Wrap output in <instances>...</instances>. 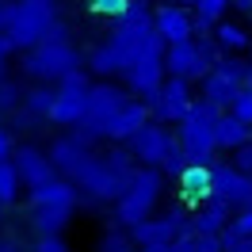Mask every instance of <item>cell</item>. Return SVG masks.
I'll return each instance as SVG.
<instances>
[{"instance_id":"obj_28","label":"cell","mask_w":252,"mask_h":252,"mask_svg":"<svg viewBox=\"0 0 252 252\" xmlns=\"http://www.w3.org/2000/svg\"><path fill=\"white\" fill-rule=\"evenodd\" d=\"M88 4V12L95 16H111V19H123L130 12V0H84Z\"/></svg>"},{"instance_id":"obj_24","label":"cell","mask_w":252,"mask_h":252,"mask_svg":"<svg viewBox=\"0 0 252 252\" xmlns=\"http://www.w3.org/2000/svg\"><path fill=\"white\" fill-rule=\"evenodd\" d=\"M54 99H58V84H34L31 92L23 95V107L31 111L34 119H50V111H54Z\"/></svg>"},{"instance_id":"obj_39","label":"cell","mask_w":252,"mask_h":252,"mask_svg":"<svg viewBox=\"0 0 252 252\" xmlns=\"http://www.w3.org/2000/svg\"><path fill=\"white\" fill-rule=\"evenodd\" d=\"M138 252H172V245H142Z\"/></svg>"},{"instance_id":"obj_36","label":"cell","mask_w":252,"mask_h":252,"mask_svg":"<svg viewBox=\"0 0 252 252\" xmlns=\"http://www.w3.org/2000/svg\"><path fill=\"white\" fill-rule=\"evenodd\" d=\"M16 153V145H12V138H8V130H0V160H8Z\"/></svg>"},{"instance_id":"obj_29","label":"cell","mask_w":252,"mask_h":252,"mask_svg":"<svg viewBox=\"0 0 252 252\" xmlns=\"http://www.w3.org/2000/svg\"><path fill=\"white\" fill-rule=\"evenodd\" d=\"M188 164H191V160H188V153H184V145H176L172 153L164 157V164H160V172H164V176H172V180H180V172H184Z\"/></svg>"},{"instance_id":"obj_8","label":"cell","mask_w":252,"mask_h":252,"mask_svg":"<svg viewBox=\"0 0 252 252\" xmlns=\"http://www.w3.org/2000/svg\"><path fill=\"white\" fill-rule=\"evenodd\" d=\"M221 58L225 54L214 42V34H203V38H191V42H180V46L164 50V73L180 77V80H203Z\"/></svg>"},{"instance_id":"obj_44","label":"cell","mask_w":252,"mask_h":252,"mask_svg":"<svg viewBox=\"0 0 252 252\" xmlns=\"http://www.w3.org/2000/svg\"><path fill=\"white\" fill-rule=\"evenodd\" d=\"M4 206H8V203H4V199H0V214H4Z\"/></svg>"},{"instance_id":"obj_21","label":"cell","mask_w":252,"mask_h":252,"mask_svg":"<svg viewBox=\"0 0 252 252\" xmlns=\"http://www.w3.org/2000/svg\"><path fill=\"white\" fill-rule=\"evenodd\" d=\"M145 123H149V103H145V99H126V107L111 119L107 138H115V142H130Z\"/></svg>"},{"instance_id":"obj_15","label":"cell","mask_w":252,"mask_h":252,"mask_svg":"<svg viewBox=\"0 0 252 252\" xmlns=\"http://www.w3.org/2000/svg\"><path fill=\"white\" fill-rule=\"evenodd\" d=\"M153 27L164 38V46H180V42H191L195 38V16L180 4H157L153 8Z\"/></svg>"},{"instance_id":"obj_23","label":"cell","mask_w":252,"mask_h":252,"mask_svg":"<svg viewBox=\"0 0 252 252\" xmlns=\"http://www.w3.org/2000/svg\"><path fill=\"white\" fill-rule=\"evenodd\" d=\"M214 42L221 46V54H241V50H249L252 38L241 23H225V19H221L218 27H214Z\"/></svg>"},{"instance_id":"obj_9","label":"cell","mask_w":252,"mask_h":252,"mask_svg":"<svg viewBox=\"0 0 252 252\" xmlns=\"http://www.w3.org/2000/svg\"><path fill=\"white\" fill-rule=\"evenodd\" d=\"M126 99H130V95H126L123 88H115V84H92L88 111H84V119L73 126V138H80L84 145H92L95 138H107L111 119L126 107Z\"/></svg>"},{"instance_id":"obj_32","label":"cell","mask_w":252,"mask_h":252,"mask_svg":"<svg viewBox=\"0 0 252 252\" xmlns=\"http://www.w3.org/2000/svg\"><path fill=\"white\" fill-rule=\"evenodd\" d=\"M229 233H233V237H252V206L233 214V221H229Z\"/></svg>"},{"instance_id":"obj_27","label":"cell","mask_w":252,"mask_h":252,"mask_svg":"<svg viewBox=\"0 0 252 252\" xmlns=\"http://www.w3.org/2000/svg\"><path fill=\"white\" fill-rule=\"evenodd\" d=\"M172 252H225L221 237H180L172 241Z\"/></svg>"},{"instance_id":"obj_1","label":"cell","mask_w":252,"mask_h":252,"mask_svg":"<svg viewBox=\"0 0 252 252\" xmlns=\"http://www.w3.org/2000/svg\"><path fill=\"white\" fill-rule=\"evenodd\" d=\"M164 50L168 46L153 27L149 0H130V12L123 19H115L111 34L88 54V69L99 77H111V73H126L142 58H164Z\"/></svg>"},{"instance_id":"obj_7","label":"cell","mask_w":252,"mask_h":252,"mask_svg":"<svg viewBox=\"0 0 252 252\" xmlns=\"http://www.w3.org/2000/svg\"><path fill=\"white\" fill-rule=\"evenodd\" d=\"M160 191H164V172L160 168H138V176L130 180V188L115 199V221L134 229L138 221L153 218V206L160 203Z\"/></svg>"},{"instance_id":"obj_22","label":"cell","mask_w":252,"mask_h":252,"mask_svg":"<svg viewBox=\"0 0 252 252\" xmlns=\"http://www.w3.org/2000/svg\"><path fill=\"white\" fill-rule=\"evenodd\" d=\"M214 134H218V149H229V153H233V149H241L245 142H252V126L241 123L233 111H221L218 130H214Z\"/></svg>"},{"instance_id":"obj_26","label":"cell","mask_w":252,"mask_h":252,"mask_svg":"<svg viewBox=\"0 0 252 252\" xmlns=\"http://www.w3.org/2000/svg\"><path fill=\"white\" fill-rule=\"evenodd\" d=\"M19 168H16V160H0V199L4 203H16V195H19Z\"/></svg>"},{"instance_id":"obj_4","label":"cell","mask_w":252,"mask_h":252,"mask_svg":"<svg viewBox=\"0 0 252 252\" xmlns=\"http://www.w3.org/2000/svg\"><path fill=\"white\" fill-rule=\"evenodd\" d=\"M58 0H12L8 4V23H4V34L12 50H34L42 38H46L54 27H58Z\"/></svg>"},{"instance_id":"obj_11","label":"cell","mask_w":252,"mask_h":252,"mask_svg":"<svg viewBox=\"0 0 252 252\" xmlns=\"http://www.w3.org/2000/svg\"><path fill=\"white\" fill-rule=\"evenodd\" d=\"M176 145H180V138H176L172 130H168L164 123H157V119H149V123L126 142V149H130V157H134V160H142L145 168H160L164 157L172 153Z\"/></svg>"},{"instance_id":"obj_42","label":"cell","mask_w":252,"mask_h":252,"mask_svg":"<svg viewBox=\"0 0 252 252\" xmlns=\"http://www.w3.org/2000/svg\"><path fill=\"white\" fill-rule=\"evenodd\" d=\"M160 4H180V8H195V0H160Z\"/></svg>"},{"instance_id":"obj_40","label":"cell","mask_w":252,"mask_h":252,"mask_svg":"<svg viewBox=\"0 0 252 252\" xmlns=\"http://www.w3.org/2000/svg\"><path fill=\"white\" fill-rule=\"evenodd\" d=\"M237 12H245V16H252V0H233Z\"/></svg>"},{"instance_id":"obj_35","label":"cell","mask_w":252,"mask_h":252,"mask_svg":"<svg viewBox=\"0 0 252 252\" xmlns=\"http://www.w3.org/2000/svg\"><path fill=\"white\" fill-rule=\"evenodd\" d=\"M99 252H138V249H130V241H126V237L111 233L107 241H103V249H99Z\"/></svg>"},{"instance_id":"obj_37","label":"cell","mask_w":252,"mask_h":252,"mask_svg":"<svg viewBox=\"0 0 252 252\" xmlns=\"http://www.w3.org/2000/svg\"><path fill=\"white\" fill-rule=\"evenodd\" d=\"M0 252H27L19 241H12V237H0Z\"/></svg>"},{"instance_id":"obj_13","label":"cell","mask_w":252,"mask_h":252,"mask_svg":"<svg viewBox=\"0 0 252 252\" xmlns=\"http://www.w3.org/2000/svg\"><path fill=\"white\" fill-rule=\"evenodd\" d=\"M88 92H92V84L84 77V69L73 73V77H65L58 84V99H54V111H50V123L77 126L84 119V111H88Z\"/></svg>"},{"instance_id":"obj_2","label":"cell","mask_w":252,"mask_h":252,"mask_svg":"<svg viewBox=\"0 0 252 252\" xmlns=\"http://www.w3.org/2000/svg\"><path fill=\"white\" fill-rule=\"evenodd\" d=\"M80 65H84V58L69 42V27L58 23L38 46L23 54V77L38 80V84H62L65 77L80 73Z\"/></svg>"},{"instance_id":"obj_25","label":"cell","mask_w":252,"mask_h":252,"mask_svg":"<svg viewBox=\"0 0 252 252\" xmlns=\"http://www.w3.org/2000/svg\"><path fill=\"white\" fill-rule=\"evenodd\" d=\"M225 8H233V0H195V27L199 31H214L225 16Z\"/></svg>"},{"instance_id":"obj_5","label":"cell","mask_w":252,"mask_h":252,"mask_svg":"<svg viewBox=\"0 0 252 252\" xmlns=\"http://www.w3.org/2000/svg\"><path fill=\"white\" fill-rule=\"evenodd\" d=\"M77 203H80V191H77L73 180H50V184H42V188L31 191V203H27L31 225L42 237L62 233L65 225H69V218H73Z\"/></svg>"},{"instance_id":"obj_38","label":"cell","mask_w":252,"mask_h":252,"mask_svg":"<svg viewBox=\"0 0 252 252\" xmlns=\"http://www.w3.org/2000/svg\"><path fill=\"white\" fill-rule=\"evenodd\" d=\"M8 54H12V42H8V34L0 31V69H4V62H8Z\"/></svg>"},{"instance_id":"obj_41","label":"cell","mask_w":252,"mask_h":252,"mask_svg":"<svg viewBox=\"0 0 252 252\" xmlns=\"http://www.w3.org/2000/svg\"><path fill=\"white\" fill-rule=\"evenodd\" d=\"M4 23H8V4L0 0V31H4Z\"/></svg>"},{"instance_id":"obj_16","label":"cell","mask_w":252,"mask_h":252,"mask_svg":"<svg viewBox=\"0 0 252 252\" xmlns=\"http://www.w3.org/2000/svg\"><path fill=\"white\" fill-rule=\"evenodd\" d=\"M50 160H54V168H58L65 180H77V176L84 172L95 157H92V145H84L80 138H73V134H69V138H58V142H54Z\"/></svg>"},{"instance_id":"obj_34","label":"cell","mask_w":252,"mask_h":252,"mask_svg":"<svg viewBox=\"0 0 252 252\" xmlns=\"http://www.w3.org/2000/svg\"><path fill=\"white\" fill-rule=\"evenodd\" d=\"M31 252H69V245L62 241V233H50V237H38Z\"/></svg>"},{"instance_id":"obj_33","label":"cell","mask_w":252,"mask_h":252,"mask_svg":"<svg viewBox=\"0 0 252 252\" xmlns=\"http://www.w3.org/2000/svg\"><path fill=\"white\" fill-rule=\"evenodd\" d=\"M229 164H233L237 172L252 176V142H245L241 149H233V160H229Z\"/></svg>"},{"instance_id":"obj_12","label":"cell","mask_w":252,"mask_h":252,"mask_svg":"<svg viewBox=\"0 0 252 252\" xmlns=\"http://www.w3.org/2000/svg\"><path fill=\"white\" fill-rule=\"evenodd\" d=\"M149 103V115L157 119V123L172 126V123H184V115L191 111V80H180V77H168L164 84H160L157 92L145 99Z\"/></svg>"},{"instance_id":"obj_3","label":"cell","mask_w":252,"mask_h":252,"mask_svg":"<svg viewBox=\"0 0 252 252\" xmlns=\"http://www.w3.org/2000/svg\"><path fill=\"white\" fill-rule=\"evenodd\" d=\"M134 176H138V168H134L130 149H126V153L115 149L107 157H95L73 184H77V191H84V203L92 206V203H115V199L130 188Z\"/></svg>"},{"instance_id":"obj_30","label":"cell","mask_w":252,"mask_h":252,"mask_svg":"<svg viewBox=\"0 0 252 252\" xmlns=\"http://www.w3.org/2000/svg\"><path fill=\"white\" fill-rule=\"evenodd\" d=\"M23 88H19V84H12V80H0V111H12L19 103V99H23Z\"/></svg>"},{"instance_id":"obj_14","label":"cell","mask_w":252,"mask_h":252,"mask_svg":"<svg viewBox=\"0 0 252 252\" xmlns=\"http://www.w3.org/2000/svg\"><path fill=\"white\" fill-rule=\"evenodd\" d=\"M210 176H214V199L229 203L233 210H249L252 206V176L237 172L229 160H206Z\"/></svg>"},{"instance_id":"obj_17","label":"cell","mask_w":252,"mask_h":252,"mask_svg":"<svg viewBox=\"0 0 252 252\" xmlns=\"http://www.w3.org/2000/svg\"><path fill=\"white\" fill-rule=\"evenodd\" d=\"M12 160H16V168H19V180H23L31 191L42 188V184H50V180H58V168H54L50 153L34 149V145H19L16 153H12Z\"/></svg>"},{"instance_id":"obj_20","label":"cell","mask_w":252,"mask_h":252,"mask_svg":"<svg viewBox=\"0 0 252 252\" xmlns=\"http://www.w3.org/2000/svg\"><path fill=\"white\" fill-rule=\"evenodd\" d=\"M233 221V206L221 199H206L195 214H191V229L195 237H221V229Z\"/></svg>"},{"instance_id":"obj_6","label":"cell","mask_w":252,"mask_h":252,"mask_svg":"<svg viewBox=\"0 0 252 252\" xmlns=\"http://www.w3.org/2000/svg\"><path fill=\"white\" fill-rule=\"evenodd\" d=\"M218 119L221 111L214 103H206V99H195L191 111L184 115V123H176V138L184 145V153L188 160H214V149H218Z\"/></svg>"},{"instance_id":"obj_43","label":"cell","mask_w":252,"mask_h":252,"mask_svg":"<svg viewBox=\"0 0 252 252\" xmlns=\"http://www.w3.org/2000/svg\"><path fill=\"white\" fill-rule=\"evenodd\" d=\"M245 88H252V69H249V80H245Z\"/></svg>"},{"instance_id":"obj_19","label":"cell","mask_w":252,"mask_h":252,"mask_svg":"<svg viewBox=\"0 0 252 252\" xmlns=\"http://www.w3.org/2000/svg\"><path fill=\"white\" fill-rule=\"evenodd\" d=\"M123 77H126V88H130L134 95L149 99V95L168 80V73H164V58H142L138 65H130Z\"/></svg>"},{"instance_id":"obj_18","label":"cell","mask_w":252,"mask_h":252,"mask_svg":"<svg viewBox=\"0 0 252 252\" xmlns=\"http://www.w3.org/2000/svg\"><path fill=\"white\" fill-rule=\"evenodd\" d=\"M176 191H180V199L191 203V206H203L206 199H214V176H210V164L191 160L188 168L180 172V180H176Z\"/></svg>"},{"instance_id":"obj_31","label":"cell","mask_w":252,"mask_h":252,"mask_svg":"<svg viewBox=\"0 0 252 252\" xmlns=\"http://www.w3.org/2000/svg\"><path fill=\"white\" fill-rule=\"evenodd\" d=\"M229 111H233V115L241 119V123H249V126H252V88H241Z\"/></svg>"},{"instance_id":"obj_10","label":"cell","mask_w":252,"mask_h":252,"mask_svg":"<svg viewBox=\"0 0 252 252\" xmlns=\"http://www.w3.org/2000/svg\"><path fill=\"white\" fill-rule=\"evenodd\" d=\"M249 69H252V62L237 58V54H225V58L199 80L203 99H206V103H214L218 111H229V107H233V99H237V92H241L245 80H249Z\"/></svg>"}]
</instances>
